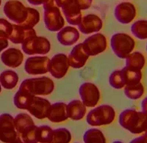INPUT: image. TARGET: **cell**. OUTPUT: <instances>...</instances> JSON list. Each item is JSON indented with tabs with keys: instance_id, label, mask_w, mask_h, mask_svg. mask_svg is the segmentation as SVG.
Here are the masks:
<instances>
[{
	"instance_id": "obj_29",
	"label": "cell",
	"mask_w": 147,
	"mask_h": 143,
	"mask_svg": "<svg viewBox=\"0 0 147 143\" xmlns=\"http://www.w3.org/2000/svg\"><path fill=\"white\" fill-rule=\"evenodd\" d=\"M144 85L140 82L136 85H126L124 87V94L129 99H131V100L139 99L144 95Z\"/></svg>"
},
{
	"instance_id": "obj_28",
	"label": "cell",
	"mask_w": 147,
	"mask_h": 143,
	"mask_svg": "<svg viewBox=\"0 0 147 143\" xmlns=\"http://www.w3.org/2000/svg\"><path fill=\"white\" fill-rule=\"evenodd\" d=\"M83 141L85 143H105L106 139L100 130L90 128L84 134Z\"/></svg>"
},
{
	"instance_id": "obj_35",
	"label": "cell",
	"mask_w": 147,
	"mask_h": 143,
	"mask_svg": "<svg viewBox=\"0 0 147 143\" xmlns=\"http://www.w3.org/2000/svg\"><path fill=\"white\" fill-rule=\"evenodd\" d=\"M110 85L114 89H121L125 87V83L122 77L121 70H115L111 73L109 77Z\"/></svg>"
},
{
	"instance_id": "obj_10",
	"label": "cell",
	"mask_w": 147,
	"mask_h": 143,
	"mask_svg": "<svg viewBox=\"0 0 147 143\" xmlns=\"http://www.w3.org/2000/svg\"><path fill=\"white\" fill-rule=\"evenodd\" d=\"M82 44L89 56H96L106 50L107 42L103 34L96 33L87 38Z\"/></svg>"
},
{
	"instance_id": "obj_36",
	"label": "cell",
	"mask_w": 147,
	"mask_h": 143,
	"mask_svg": "<svg viewBox=\"0 0 147 143\" xmlns=\"http://www.w3.org/2000/svg\"><path fill=\"white\" fill-rule=\"evenodd\" d=\"M13 30V24L5 18H0V38L9 39Z\"/></svg>"
},
{
	"instance_id": "obj_2",
	"label": "cell",
	"mask_w": 147,
	"mask_h": 143,
	"mask_svg": "<svg viewBox=\"0 0 147 143\" xmlns=\"http://www.w3.org/2000/svg\"><path fill=\"white\" fill-rule=\"evenodd\" d=\"M19 89L34 95H47L53 92L55 84L50 78L47 77L30 78L24 80Z\"/></svg>"
},
{
	"instance_id": "obj_1",
	"label": "cell",
	"mask_w": 147,
	"mask_h": 143,
	"mask_svg": "<svg viewBox=\"0 0 147 143\" xmlns=\"http://www.w3.org/2000/svg\"><path fill=\"white\" fill-rule=\"evenodd\" d=\"M119 124L134 134L144 133L147 129V115L134 109H127L119 115Z\"/></svg>"
},
{
	"instance_id": "obj_6",
	"label": "cell",
	"mask_w": 147,
	"mask_h": 143,
	"mask_svg": "<svg viewBox=\"0 0 147 143\" xmlns=\"http://www.w3.org/2000/svg\"><path fill=\"white\" fill-rule=\"evenodd\" d=\"M0 141L7 143H21L22 140L17 132L14 117L8 113L0 115Z\"/></svg>"
},
{
	"instance_id": "obj_3",
	"label": "cell",
	"mask_w": 147,
	"mask_h": 143,
	"mask_svg": "<svg viewBox=\"0 0 147 143\" xmlns=\"http://www.w3.org/2000/svg\"><path fill=\"white\" fill-rule=\"evenodd\" d=\"M43 7L44 21L47 30L51 32L60 31L65 25V20L55 0H48L43 5Z\"/></svg>"
},
{
	"instance_id": "obj_42",
	"label": "cell",
	"mask_w": 147,
	"mask_h": 143,
	"mask_svg": "<svg viewBox=\"0 0 147 143\" xmlns=\"http://www.w3.org/2000/svg\"><path fill=\"white\" fill-rule=\"evenodd\" d=\"M141 109L144 113L147 115V97H146L141 102Z\"/></svg>"
},
{
	"instance_id": "obj_19",
	"label": "cell",
	"mask_w": 147,
	"mask_h": 143,
	"mask_svg": "<svg viewBox=\"0 0 147 143\" xmlns=\"http://www.w3.org/2000/svg\"><path fill=\"white\" fill-rule=\"evenodd\" d=\"M80 32L73 27H63L57 34V39L60 44L65 46L74 45L80 39Z\"/></svg>"
},
{
	"instance_id": "obj_18",
	"label": "cell",
	"mask_w": 147,
	"mask_h": 143,
	"mask_svg": "<svg viewBox=\"0 0 147 143\" xmlns=\"http://www.w3.org/2000/svg\"><path fill=\"white\" fill-rule=\"evenodd\" d=\"M61 9L68 23L71 25H78L82 18V10L74 0L64 5Z\"/></svg>"
},
{
	"instance_id": "obj_34",
	"label": "cell",
	"mask_w": 147,
	"mask_h": 143,
	"mask_svg": "<svg viewBox=\"0 0 147 143\" xmlns=\"http://www.w3.org/2000/svg\"><path fill=\"white\" fill-rule=\"evenodd\" d=\"M27 9H28V15H27L25 21L21 25L34 28V27L36 26L37 23L40 21V13L36 9L32 8V7H27Z\"/></svg>"
},
{
	"instance_id": "obj_14",
	"label": "cell",
	"mask_w": 147,
	"mask_h": 143,
	"mask_svg": "<svg viewBox=\"0 0 147 143\" xmlns=\"http://www.w3.org/2000/svg\"><path fill=\"white\" fill-rule=\"evenodd\" d=\"M50 106V102L47 98L35 95L29 104L27 110L37 119L42 120L47 118Z\"/></svg>"
},
{
	"instance_id": "obj_5",
	"label": "cell",
	"mask_w": 147,
	"mask_h": 143,
	"mask_svg": "<svg viewBox=\"0 0 147 143\" xmlns=\"http://www.w3.org/2000/svg\"><path fill=\"white\" fill-rule=\"evenodd\" d=\"M110 46L118 57L126 59L134 50L136 42L132 37L126 33H115L111 38Z\"/></svg>"
},
{
	"instance_id": "obj_7",
	"label": "cell",
	"mask_w": 147,
	"mask_h": 143,
	"mask_svg": "<svg viewBox=\"0 0 147 143\" xmlns=\"http://www.w3.org/2000/svg\"><path fill=\"white\" fill-rule=\"evenodd\" d=\"M22 48L27 55H44L50 52L51 43L45 37L35 35L24 40L22 43Z\"/></svg>"
},
{
	"instance_id": "obj_41",
	"label": "cell",
	"mask_w": 147,
	"mask_h": 143,
	"mask_svg": "<svg viewBox=\"0 0 147 143\" xmlns=\"http://www.w3.org/2000/svg\"><path fill=\"white\" fill-rule=\"evenodd\" d=\"M71 0H55V2L57 7L61 8L64 5H65V4L68 3V2H71Z\"/></svg>"
},
{
	"instance_id": "obj_17",
	"label": "cell",
	"mask_w": 147,
	"mask_h": 143,
	"mask_svg": "<svg viewBox=\"0 0 147 143\" xmlns=\"http://www.w3.org/2000/svg\"><path fill=\"white\" fill-rule=\"evenodd\" d=\"M35 35H36V32L33 28L16 23L13 24V30L9 37V40L15 44H22L27 38Z\"/></svg>"
},
{
	"instance_id": "obj_27",
	"label": "cell",
	"mask_w": 147,
	"mask_h": 143,
	"mask_svg": "<svg viewBox=\"0 0 147 143\" xmlns=\"http://www.w3.org/2000/svg\"><path fill=\"white\" fill-rule=\"evenodd\" d=\"M14 123L17 132L19 134L23 132L24 130L31 126L35 125L32 118L26 113H19L14 117Z\"/></svg>"
},
{
	"instance_id": "obj_9",
	"label": "cell",
	"mask_w": 147,
	"mask_h": 143,
	"mask_svg": "<svg viewBox=\"0 0 147 143\" xmlns=\"http://www.w3.org/2000/svg\"><path fill=\"white\" fill-rule=\"evenodd\" d=\"M50 59L47 56H35L27 58L24 65L26 73L30 75H42L49 72Z\"/></svg>"
},
{
	"instance_id": "obj_8",
	"label": "cell",
	"mask_w": 147,
	"mask_h": 143,
	"mask_svg": "<svg viewBox=\"0 0 147 143\" xmlns=\"http://www.w3.org/2000/svg\"><path fill=\"white\" fill-rule=\"evenodd\" d=\"M4 13L16 24H22L28 15V9L22 2L18 0H9L4 5Z\"/></svg>"
},
{
	"instance_id": "obj_24",
	"label": "cell",
	"mask_w": 147,
	"mask_h": 143,
	"mask_svg": "<svg viewBox=\"0 0 147 143\" xmlns=\"http://www.w3.org/2000/svg\"><path fill=\"white\" fill-rule=\"evenodd\" d=\"M35 95L25 91V90L18 89V91L14 95L13 98V103L14 105L18 109H25L27 110L29 104L30 103L32 98Z\"/></svg>"
},
{
	"instance_id": "obj_16",
	"label": "cell",
	"mask_w": 147,
	"mask_h": 143,
	"mask_svg": "<svg viewBox=\"0 0 147 143\" xmlns=\"http://www.w3.org/2000/svg\"><path fill=\"white\" fill-rule=\"evenodd\" d=\"M89 57L90 56L85 50L82 43H79L72 48L68 57L69 65L76 69L82 68L88 61Z\"/></svg>"
},
{
	"instance_id": "obj_32",
	"label": "cell",
	"mask_w": 147,
	"mask_h": 143,
	"mask_svg": "<svg viewBox=\"0 0 147 143\" xmlns=\"http://www.w3.org/2000/svg\"><path fill=\"white\" fill-rule=\"evenodd\" d=\"M52 128L49 126L38 127L37 142L42 143H51L52 137Z\"/></svg>"
},
{
	"instance_id": "obj_4",
	"label": "cell",
	"mask_w": 147,
	"mask_h": 143,
	"mask_svg": "<svg viewBox=\"0 0 147 143\" xmlns=\"http://www.w3.org/2000/svg\"><path fill=\"white\" fill-rule=\"evenodd\" d=\"M115 117V109L110 105L104 104L89 111L86 121L91 126H102L112 123Z\"/></svg>"
},
{
	"instance_id": "obj_45",
	"label": "cell",
	"mask_w": 147,
	"mask_h": 143,
	"mask_svg": "<svg viewBox=\"0 0 147 143\" xmlns=\"http://www.w3.org/2000/svg\"><path fill=\"white\" fill-rule=\"evenodd\" d=\"M1 3H2V0H0V6H1Z\"/></svg>"
},
{
	"instance_id": "obj_30",
	"label": "cell",
	"mask_w": 147,
	"mask_h": 143,
	"mask_svg": "<svg viewBox=\"0 0 147 143\" xmlns=\"http://www.w3.org/2000/svg\"><path fill=\"white\" fill-rule=\"evenodd\" d=\"M71 140V134L65 128H59L52 130L51 143H69Z\"/></svg>"
},
{
	"instance_id": "obj_13",
	"label": "cell",
	"mask_w": 147,
	"mask_h": 143,
	"mask_svg": "<svg viewBox=\"0 0 147 143\" xmlns=\"http://www.w3.org/2000/svg\"><path fill=\"white\" fill-rule=\"evenodd\" d=\"M136 6L131 2H124L119 3L115 7L114 15L116 20L121 23L127 24L135 19L136 16Z\"/></svg>"
},
{
	"instance_id": "obj_46",
	"label": "cell",
	"mask_w": 147,
	"mask_h": 143,
	"mask_svg": "<svg viewBox=\"0 0 147 143\" xmlns=\"http://www.w3.org/2000/svg\"><path fill=\"white\" fill-rule=\"evenodd\" d=\"M146 51H147V45H146Z\"/></svg>"
},
{
	"instance_id": "obj_11",
	"label": "cell",
	"mask_w": 147,
	"mask_h": 143,
	"mask_svg": "<svg viewBox=\"0 0 147 143\" xmlns=\"http://www.w3.org/2000/svg\"><path fill=\"white\" fill-rule=\"evenodd\" d=\"M79 93L82 101L86 107H94L100 99L99 90L94 84L85 82L79 88Z\"/></svg>"
},
{
	"instance_id": "obj_15",
	"label": "cell",
	"mask_w": 147,
	"mask_h": 143,
	"mask_svg": "<svg viewBox=\"0 0 147 143\" xmlns=\"http://www.w3.org/2000/svg\"><path fill=\"white\" fill-rule=\"evenodd\" d=\"M78 29L84 35L98 32L102 28L103 23L99 16L95 14H88L82 17L79 23Z\"/></svg>"
},
{
	"instance_id": "obj_21",
	"label": "cell",
	"mask_w": 147,
	"mask_h": 143,
	"mask_svg": "<svg viewBox=\"0 0 147 143\" xmlns=\"http://www.w3.org/2000/svg\"><path fill=\"white\" fill-rule=\"evenodd\" d=\"M47 118L52 123H61L69 118L67 115V104L64 102H57L51 104Z\"/></svg>"
},
{
	"instance_id": "obj_43",
	"label": "cell",
	"mask_w": 147,
	"mask_h": 143,
	"mask_svg": "<svg viewBox=\"0 0 147 143\" xmlns=\"http://www.w3.org/2000/svg\"><path fill=\"white\" fill-rule=\"evenodd\" d=\"M2 91V87H1V84H0V93Z\"/></svg>"
},
{
	"instance_id": "obj_12",
	"label": "cell",
	"mask_w": 147,
	"mask_h": 143,
	"mask_svg": "<svg viewBox=\"0 0 147 143\" xmlns=\"http://www.w3.org/2000/svg\"><path fill=\"white\" fill-rule=\"evenodd\" d=\"M69 67L68 57L65 54L59 53L54 55L50 60L49 72L55 79H61L66 75Z\"/></svg>"
},
{
	"instance_id": "obj_20",
	"label": "cell",
	"mask_w": 147,
	"mask_h": 143,
	"mask_svg": "<svg viewBox=\"0 0 147 143\" xmlns=\"http://www.w3.org/2000/svg\"><path fill=\"white\" fill-rule=\"evenodd\" d=\"M1 60L6 66L16 68L23 62L24 54L22 51L16 48H10L1 55Z\"/></svg>"
},
{
	"instance_id": "obj_26",
	"label": "cell",
	"mask_w": 147,
	"mask_h": 143,
	"mask_svg": "<svg viewBox=\"0 0 147 143\" xmlns=\"http://www.w3.org/2000/svg\"><path fill=\"white\" fill-rule=\"evenodd\" d=\"M146 63L144 54L139 52H133L126 58V67L134 70H141Z\"/></svg>"
},
{
	"instance_id": "obj_40",
	"label": "cell",
	"mask_w": 147,
	"mask_h": 143,
	"mask_svg": "<svg viewBox=\"0 0 147 143\" xmlns=\"http://www.w3.org/2000/svg\"><path fill=\"white\" fill-rule=\"evenodd\" d=\"M27 1H28V2L30 5L38 6V5H44L48 0H27Z\"/></svg>"
},
{
	"instance_id": "obj_23",
	"label": "cell",
	"mask_w": 147,
	"mask_h": 143,
	"mask_svg": "<svg viewBox=\"0 0 147 143\" xmlns=\"http://www.w3.org/2000/svg\"><path fill=\"white\" fill-rule=\"evenodd\" d=\"M18 75L16 72L7 70L0 74V84L6 90H12L18 82Z\"/></svg>"
},
{
	"instance_id": "obj_39",
	"label": "cell",
	"mask_w": 147,
	"mask_h": 143,
	"mask_svg": "<svg viewBox=\"0 0 147 143\" xmlns=\"http://www.w3.org/2000/svg\"><path fill=\"white\" fill-rule=\"evenodd\" d=\"M8 39L0 38V52H2L4 49L8 46Z\"/></svg>"
},
{
	"instance_id": "obj_22",
	"label": "cell",
	"mask_w": 147,
	"mask_h": 143,
	"mask_svg": "<svg viewBox=\"0 0 147 143\" xmlns=\"http://www.w3.org/2000/svg\"><path fill=\"white\" fill-rule=\"evenodd\" d=\"M86 111V106L80 100H73L67 104V115L73 120H82Z\"/></svg>"
},
{
	"instance_id": "obj_37",
	"label": "cell",
	"mask_w": 147,
	"mask_h": 143,
	"mask_svg": "<svg viewBox=\"0 0 147 143\" xmlns=\"http://www.w3.org/2000/svg\"><path fill=\"white\" fill-rule=\"evenodd\" d=\"M82 10H88L93 3V0H74Z\"/></svg>"
},
{
	"instance_id": "obj_38",
	"label": "cell",
	"mask_w": 147,
	"mask_h": 143,
	"mask_svg": "<svg viewBox=\"0 0 147 143\" xmlns=\"http://www.w3.org/2000/svg\"><path fill=\"white\" fill-rule=\"evenodd\" d=\"M131 143H147V135L144 134V136L134 139L131 141Z\"/></svg>"
},
{
	"instance_id": "obj_25",
	"label": "cell",
	"mask_w": 147,
	"mask_h": 143,
	"mask_svg": "<svg viewBox=\"0 0 147 143\" xmlns=\"http://www.w3.org/2000/svg\"><path fill=\"white\" fill-rule=\"evenodd\" d=\"M121 73L125 83V86L139 83L142 79L141 70H134L127 67H124L121 70Z\"/></svg>"
},
{
	"instance_id": "obj_31",
	"label": "cell",
	"mask_w": 147,
	"mask_h": 143,
	"mask_svg": "<svg viewBox=\"0 0 147 143\" xmlns=\"http://www.w3.org/2000/svg\"><path fill=\"white\" fill-rule=\"evenodd\" d=\"M131 32L137 38L147 39V20H139L131 26Z\"/></svg>"
},
{
	"instance_id": "obj_33",
	"label": "cell",
	"mask_w": 147,
	"mask_h": 143,
	"mask_svg": "<svg viewBox=\"0 0 147 143\" xmlns=\"http://www.w3.org/2000/svg\"><path fill=\"white\" fill-rule=\"evenodd\" d=\"M38 127L35 125L31 126L24 130L20 134L22 142L24 143H37V132Z\"/></svg>"
},
{
	"instance_id": "obj_44",
	"label": "cell",
	"mask_w": 147,
	"mask_h": 143,
	"mask_svg": "<svg viewBox=\"0 0 147 143\" xmlns=\"http://www.w3.org/2000/svg\"><path fill=\"white\" fill-rule=\"evenodd\" d=\"M145 134H146V135H147V129L146 130V132H145Z\"/></svg>"
}]
</instances>
